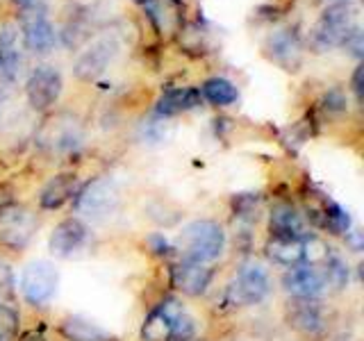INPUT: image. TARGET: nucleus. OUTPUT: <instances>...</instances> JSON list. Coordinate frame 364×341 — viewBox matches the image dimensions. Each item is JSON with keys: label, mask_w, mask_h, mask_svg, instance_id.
Masks as SVG:
<instances>
[{"label": "nucleus", "mask_w": 364, "mask_h": 341, "mask_svg": "<svg viewBox=\"0 0 364 341\" xmlns=\"http://www.w3.org/2000/svg\"><path fill=\"white\" fill-rule=\"evenodd\" d=\"M223 248L225 232L212 219H196L187 223L173 242V250H178V255L187 261H196V264H210V261L219 259Z\"/></svg>", "instance_id": "f257e3e1"}, {"label": "nucleus", "mask_w": 364, "mask_h": 341, "mask_svg": "<svg viewBox=\"0 0 364 341\" xmlns=\"http://www.w3.org/2000/svg\"><path fill=\"white\" fill-rule=\"evenodd\" d=\"M269 232L271 239H303L305 221L291 202H278L269 214Z\"/></svg>", "instance_id": "a211bd4d"}, {"label": "nucleus", "mask_w": 364, "mask_h": 341, "mask_svg": "<svg viewBox=\"0 0 364 341\" xmlns=\"http://www.w3.org/2000/svg\"><path fill=\"white\" fill-rule=\"evenodd\" d=\"M267 53L287 73H296L303 64V45L296 28H280L267 39Z\"/></svg>", "instance_id": "ddd939ff"}, {"label": "nucleus", "mask_w": 364, "mask_h": 341, "mask_svg": "<svg viewBox=\"0 0 364 341\" xmlns=\"http://www.w3.org/2000/svg\"><path fill=\"white\" fill-rule=\"evenodd\" d=\"M21 37H23V43H26V48L37 55H46L55 48L57 32L48 14H46V9H23Z\"/></svg>", "instance_id": "1a4fd4ad"}, {"label": "nucleus", "mask_w": 364, "mask_h": 341, "mask_svg": "<svg viewBox=\"0 0 364 341\" xmlns=\"http://www.w3.org/2000/svg\"><path fill=\"white\" fill-rule=\"evenodd\" d=\"M132 3H139V5H144V3H146V0H132Z\"/></svg>", "instance_id": "c9c22d12"}, {"label": "nucleus", "mask_w": 364, "mask_h": 341, "mask_svg": "<svg viewBox=\"0 0 364 341\" xmlns=\"http://www.w3.org/2000/svg\"><path fill=\"white\" fill-rule=\"evenodd\" d=\"M203 102L200 91L193 87H166L155 102V114L159 119L178 117L189 109H196Z\"/></svg>", "instance_id": "f3484780"}, {"label": "nucleus", "mask_w": 364, "mask_h": 341, "mask_svg": "<svg viewBox=\"0 0 364 341\" xmlns=\"http://www.w3.org/2000/svg\"><path fill=\"white\" fill-rule=\"evenodd\" d=\"M21 332V316L9 303H0V341H16Z\"/></svg>", "instance_id": "bb28decb"}, {"label": "nucleus", "mask_w": 364, "mask_h": 341, "mask_svg": "<svg viewBox=\"0 0 364 341\" xmlns=\"http://www.w3.org/2000/svg\"><path fill=\"white\" fill-rule=\"evenodd\" d=\"M289 323L305 337H321L326 332V316L316 298L314 301L294 298L289 307Z\"/></svg>", "instance_id": "6ab92c4d"}, {"label": "nucleus", "mask_w": 364, "mask_h": 341, "mask_svg": "<svg viewBox=\"0 0 364 341\" xmlns=\"http://www.w3.org/2000/svg\"><path fill=\"white\" fill-rule=\"evenodd\" d=\"M26 341H43V339H41V337H28Z\"/></svg>", "instance_id": "f704fd0d"}, {"label": "nucleus", "mask_w": 364, "mask_h": 341, "mask_svg": "<svg viewBox=\"0 0 364 341\" xmlns=\"http://www.w3.org/2000/svg\"><path fill=\"white\" fill-rule=\"evenodd\" d=\"M321 269L326 273V280H328L330 287L344 289L348 284V264H346V259L341 257L339 253H335L333 248H330V253H328L326 261L321 264Z\"/></svg>", "instance_id": "393cba45"}, {"label": "nucleus", "mask_w": 364, "mask_h": 341, "mask_svg": "<svg viewBox=\"0 0 364 341\" xmlns=\"http://www.w3.org/2000/svg\"><path fill=\"white\" fill-rule=\"evenodd\" d=\"M271 293V276L269 269L257 259H246L237 271V278L230 284V298L232 305H259L262 301H267V296Z\"/></svg>", "instance_id": "423d86ee"}, {"label": "nucleus", "mask_w": 364, "mask_h": 341, "mask_svg": "<svg viewBox=\"0 0 364 341\" xmlns=\"http://www.w3.org/2000/svg\"><path fill=\"white\" fill-rule=\"evenodd\" d=\"M321 107L328 114H341V112H346V96L341 94L339 89H330L328 94L323 96V100H321Z\"/></svg>", "instance_id": "c85d7f7f"}, {"label": "nucleus", "mask_w": 364, "mask_h": 341, "mask_svg": "<svg viewBox=\"0 0 364 341\" xmlns=\"http://www.w3.org/2000/svg\"><path fill=\"white\" fill-rule=\"evenodd\" d=\"M146 16L151 18L159 37H173L185 26V3L182 0H146Z\"/></svg>", "instance_id": "4468645a"}, {"label": "nucleus", "mask_w": 364, "mask_h": 341, "mask_svg": "<svg viewBox=\"0 0 364 341\" xmlns=\"http://www.w3.org/2000/svg\"><path fill=\"white\" fill-rule=\"evenodd\" d=\"M214 280V271L208 264H196V261L180 259L178 264L171 269V282L178 291L191 298H198L210 289Z\"/></svg>", "instance_id": "2eb2a0df"}, {"label": "nucleus", "mask_w": 364, "mask_h": 341, "mask_svg": "<svg viewBox=\"0 0 364 341\" xmlns=\"http://www.w3.org/2000/svg\"><path fill=\"white\" fill-rule=\"evenodd\" d=\"M16 296V276L9 261L0 259V303L14 301Z\"/></svg>", "instance_id": "cd10ccee"}, {"label": "nucleus", "mask_w": 364, "mask_h": 341, "mask_svg": "<svg viewBox=\"0 0 364 341\" xmlns=\"http://www.w3.org/2000/svg\"><path fill=\"white\" fill-rule=\"evenodd\" d=\"M323 225H326L333 234H346V232H350L353 221H350L348 212H346L344 207H341V205H337V202H333V200H328V202L323 205Z\"/></svg>", "instance_id": "a878e982"}, {"label": "nucleus", "mask_w": 364, "mask_h": 341, "mask_svg": "<svg viewBox=\"0 0 364 341\" xmlns=\"http://www.w3.org/2000/svg\"><path fill=\"white\" fill-rule=\"evenodd\" d=\"M21 9H46L48 0H14Z\"/></svg>", "instance_id": "473e14b6"}, {"label": "nucleus", "mask_w": 364, "mask_h": 341, "mask_svg": "<svg viewBox=\"0 0 364 341\" xmlns=\"http://www.w3.org/2000/svg\"><path fill=\"white\" fill-rule=\"evenodd\" d=\"M62 87H64L62 73L57 71L55 66H48V64L37 66L26 82V98L30 102V107L34 112L50 109L55 102L60 100Z\"/></svg>", "instance_id": "6e6552de"}, {"label": "nucleus", "mask_w": 364, "mask_h": 341, "mask_svg": "<svg viewBox=\"0 0 364 341\" xmlns=\"http://www.w3.org/2000/svg\"><path fill=\"white\" fill-rule=\"evenodd\" d=\"M346 244H350V248L355 250V253H362V232L360 230H353V232H346Z\"/></svg>", "instance_id": "2f4dec72"}, {"label": "nucleus", "mask_w": 364, "mask_h": 341, "mask_svg": "<svg viewBox=\"0 0 364 341\" xmlns=\"http://www.w3.org/2000/svg\"><path fill=\"white\" fill-rule=\"evenodd\" d=\"M198 91H200V98H205L208 102H212V105H216V107H228V105H232V102H237V98H239L237 87L230 82V80H225V77H210V80H205L203 87Z\"/></svg>", "instance_id": "b1692460"}, {"label": "nucleus", "mask_w": 364, "mask_h": 341, "mask_svg": "<svg viewBox=\"0 0 364 341\" xmlns=\"http://www.w3.org/2000/svg\"><path fill=\"white\" fill-rule=\"evenodd\" d=\"M344 48H346V50H350V55H353V57H358V60H362L364 41H362V32H360V28L353 30V34L346 39V43H344Z\"/></svg>", "instance_id": "c756f323"}, {"label": "nucleus", "mask_w": 364, "mask_h": 341, "mask_svg": "<svg viewBox=\"0 0 364 341\" xmlns=\"http://www.w3.org/2000/svg\"><path fill=\"white\" fill-rule=\"evenodd\" d=\"M77 191V175L75 173H57L53 175L39 191L41 210H60Z\"/></svg>", "instance_id": "aec40b11"}, {"label": "nucleus", "mask_w": 364, "mask_h": 341, "mask_svg": "<svg viewBox=\"0 0 364 341\" xmlns=\"http://www.w3.org/2000/svg\"><path fill=\"white\" fill-rule=\"evenodd\" d=\"M39 230V216L26 205L11 202L0 210V248L23 250Z\"/></svg>", "instance_id": "39448f33"}, {"label": "nucleus", "mask_w": 364, "mask_h": 341, "mask_svg": "<svg viewBox=\"0 0 364 341\" xmlns=\"http://www.w3.org/2000/svg\"><path fill=\"white\" fill-rule=\"evenodd\" d=\"M46 141H48L50 148L57 153H73L80 148V144H82V130H80V125L73 119L57 121L50 128Z\"/></svg>", "instance_id": "4be33fe9"}, {"label": "nucleus", "mask_w": 364, "mask_h": 341, "mask_svg": "<svg viewBox=\"0 0 364 341\" xmlns=\"http://www.w3.org/2000/svg\"><path fill=\"white\" fill-rule=\"evenodd\" d=\"M21 296L32 307H43L53 301L60 287V271L48 259H32L21 271Z\"/></svg>", "instance_id": "20e7f679"}, {"label": "nucleus", "mask_w": 364, "mask_h": 341, "mask_svg": "<svg viewBox=\"0 0 364 341\" xmlns=\"http://www.w3.org/2000/svg\"><path fill=\"white\" fill-rule=\"evenodd\" d=\"M23 57L18 50V28L14 23H5L0 28V80L14 85L21 75Z\"/></svg>", "instance_id": "dca6fc26"}, {"label": "nucleus", "mask_w": 364, "mask_h": 341, "mask_svg": "<svg viewBox=\"0 0 364 341\" xmlns=\"http://www.w3.org/2000/svg\"><path fill=\"white\" fill-rule=\"evenodd\" d=\"M60 332L68 341H112V335L105 328H100L96 321H91L82 314L66 316L60 325Z\"/></svg>", "instance_id": "412c9836"}, {"label": "nucleus", "mask_w": 364, "mask_h": 341, "mask_svg": "<svg viewBox=\"0 0 364 341\" xmlns=\"http://www.w3.org/2000/svg\"><path fill=\"white\" fill-rule=\"evenodd\" d=\"M282 287L289 296H294V298L314 301L326 291L328 280H326V273L321 266L299 264V266H291L282 276Z\"/></svg>", "instance_id": "9d476101"}, {"label": "nucleus", "mask_w": 364, "mask_h": 341, "mask_svg": "<svg viewBox=\"0 0 364 341\" xmlns=\"http://www.w3.org/2000/svg\"><path fill=\"white\" fill-rule=\"evenodd\" d=\"M185 312H187L185 305L178 298H164L146 316V321L141 325V339L144 341H171L178 318Z\"/></svg>", "instance_id": "f8f14e48"}, {"label": "nucleus", "mask_w": 364, "mask_h": 341, "mask_svg": "<svg viewBox=\"0 0 364 341\" xmlns=\"http://www.w3.org/2000/svg\"><path fill=\"white\" fill-rule=\"evenodd\" d=\"M364 66L358 64L355 66V71H353V77H350V87H353V94H355L358 100H362V87H364Z\"/></svg>", "instance_id": "7c9ffc66"}, {"label": "nucleus", "mask_w": 364, "mask_h": 341, "mask_svg": "<svg viewBox=\"0 0 364 341\" xmlns=\"http://www.w3.org/2000/svg\"><path fill=\"white\" fill-rule=\"evenodd\" d=\"M121 205V191L119 185L109 175H98L89 180L82 189L75 191L73 196V210L77 219L102 223L114 216V212Z\"/></svg>", "instance_id": "7ed1b4c3"}, {"label": "nucleus", "mask_w": 364, "mask_h": 341, "mask_svg": "<svg viewBox=\"0 0 364 341\" xmlns=\"http://www.w3.org/2000/svg\"><path fill=\"white\" fill-rule=\"evenodd\" d=\"M358 28V9L348 0H339L323 9L314 28L310 30V45L316 53H326L344 45Z\"/></svg>", "instance_id": "f03ea898"}, {"label": "nucleus", "mask_w": 364, "mask_h": 341, "mask_svg": "<svg viewBox=\"0 0 364 341\" xmlns=\"http://www.w3.org/2000/svg\"><path fill=\"white\" fill-rule=\"evenodd\" d=\"M121 53V41L117 34H102L94 43H89V48L82 50L73 66V73L82 82H94L102 73L107 71L109 64L117 60Z\"/></svg>", "instance_id": "0eeeda50"}, {"label": "nucleus", "mask_w": 364, "mask_h": 341, "mask_svg": "<svg viewBox=\"0 0 364 341\" xmlns=\"http://www.w3.org/2000/svg\"><path fill=\"white\" fill-rule=\"evenodd\" d=\"M267 253L280 266H299L303 264V239H271Z\"/></svg>", "instance_id": "5701e85b"}, {"label": "nucleus", "mask_w": 364, "mask_h": 341, "mask_svg": "<svg viewBox=\"0 0 364 341\" xmlns=\"http://www.w3.org/2000/svg\"><path fill=\"white\" fill-rule=\"evenodd\" d=\"M89 242V227L82 219L77 216H71V219L60 221L50 232L48 239V250L60 259H68L73 257L80 248H85V244Z\"/></svg>", "instance_id": "9b49d317"}, {"label": "nucleus", "mask_w": 364, "mask_h": 341, "mask_svg": "<svg viewBox=\"0 0 364 341\" xmlns=\"http://www.w3.org/2000/svg\"><path fill=\"white\" fill-rule=\"evenodd\" d=\"M7 105H9V94H7V91H5L3 87H0V119H3V114H5Z\"/></svg>", "instance_id": "72a5a7b5"}]
</instances>
